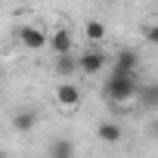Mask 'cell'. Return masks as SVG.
I'll return each mask as SVG.
<instances>
[{"mask_svg": "<svg viewBox=\"0 0 158 158\" xmlns=\"http://www.w3.org/2000/svg\"><path fill=\"white\" fill-rule=\"evenodd\" d=\"M139 81H136V71H112V77L106 81V99L121 106V102H130L136 99L139 93Z\"/></svg>", "mask_w": 158, "mask_h": 158, "instance_id": "6da1fadb", "label": "cell"}, {"mask_svg": "<svg viewBox=\"0 0 158 158\" xmlns=\"http://www.w3.org/2000/svg\"><path fill=\"white\" fill-rule=\"evenodd\" d=\"M19 40H22L25 50H44V47L50 44L47 31L37 28V25H22V28H19Z\"/></svg>", "mask_w": 158, "mask_h": 158, "instance_id": "7a4b0ae2", "label": "cell"}, {"mask_svg": "<svg viewBox=\"0 0 158 158\" xmlns=\"http://www.w3.org/2000/svg\"><path fill=\"white\" fill-rule=\"evenodd\" d=\"M99 68H106V56H102V50H87V53H81L77 56V71H84V74H96Z\"/></svg>", "mask_w": 158, "mask_h": 158, "instance_id": "3957f363", "label": "cell"}, {"mask_svg": "<svg viewBox=\"0 0 158 158\" xmlns=\"http://www.w3.org/2000/svg\"><path fill=\"white\" fill-rule=\"evenodd\" d=\"M56 102L62 109H77V106H81V90H77V84H71V81L59 84L56 87Z\"/></svg>", "mask_w": 158, "mask_h": 158, "instance_id": "277c9868", "label": "cell"}, {"mask_svg": "<svg viewBox=\"0 0 158 158\" xmlns=\"http://www.w3.org/2000/svg\"><path fill=\"white\" fill-rule=\"evenodd\" d=\"M50 50H53L56 56H62V53H74V34H71L68 28H56V31L50 34Z\"/></svg>", "mask_w": 158, "mask_h": 158, "instance_id": "5b68a950", "label": "cell"}, {"mask_svg": "<svg viewBox=\"0 0 158 158\" xmlns=\"http://www.w3.org/2000/svg\"><path fill=\"white\" fill-rule=\"evenodd\" d=\"M136 68H139V53H136L133 47L118 50V56H115V71H136Z\"/></svg>", "mask_w": 158, "mask_h": 158, "instance_id": "8992f818", "label": "cell"}, {"mask_svg": "<svg viewBox=\"0 0 158 158\" xmlns=\"http://www.w3.org/2000/svg\"><path fill=\"white\" fill-rule=\"evenodd\" d=\"M96 136H99L102 143L115 146V143H121V139H124V130H121V124H115V121H102V124L96 127Z\"/></svg>", "mask_w": 158, "mask_h": 158, "instance_id": "52a82bcc", "label": "cell"}, {"mask_svg": "<svg viewBox=\"0 0 158 158\" xmlns=\"http://www.w3.org/2000/svg\"><path fill=\"white\" fill-rule=\"evenodd\" d=\"M84 37H87V44H102V40H106V25H102L99 19H87Z\"/></svg>", "mask_w": 158, "mask_h": 158, "instance_id": "ba28073f", "label": "cell"}, {"mask_svg": "<svg viewBox=\"0 0 158 158\" xmlns=\"http://www.w3.org/2000/svg\"><path fill=\"white\" fill-rule=\"evenodd\" d=\"M50 158H74V143L65 139V136L53 139L50 143Z\"/></svg>", "mask_w": 158, "mask_h": 158, "instance_id": "9c48e42d", "label": "cell"}, {"mask_svg": "<svg viewBox=\"0 0 158 158\" xmlns=\"http://www.w3.org/2000/svg\"><path fill=\"white\" fill-rule=\"evenodd\" d=\"M34 121H37V115H34L31 109H22V112H16V118H13V127H16L19 133H28V130L34 127Z\"/></svg>", "mask_w": 158, "mask_h": 158, "instance_id": "30bf717a", "label": "cell"}, {"mask_svg": "<svg viewBox=\"0 0 158 158\" xmlns=\"http://www.w3.org/2000/svg\"><path fill=\"white\" fill-rule=\"evenodd\" d=\"M136 99L146 106V109H158V84H143Z\"/></svg>", "mask_w": 158, "mask_h": 158, "instance_id": "8fae6325", "label": "cell"}, {"mask_svg": "<svg viewBox=\"0 0 158 158\" xmlns=\"http://www.w3.org/2000/svg\"><path fill=\"white\" fill-rule=\"evenodd\" d=\"M74 68H77V56H74V53H62V56H56V71H59L62 77L74 74Z\"/></svg>", "mask_w": 158, "mask_h": 158, "instance_id": "7c38bea8", "label": "cell"}, {"mask_svg": "<svg viewBox=\"0 0 158 158\" xmlns=\"http://www.w3.org/2000/svg\"><path fill=\"white\" fill-rule=\"evenodd\" d=\"M143 37H146V44L158 47V22H155V25H146V28H143Z\"/></svg>", "mask_w": 158, "mask_h": 158, "instance_id": "4fadbf2b", "label": "cell"}, {"mask_svg": "<svg viewBox=\"0 0 158 158\" xmlns=\"http://www.w3.org/2000/svg\"><path fill=\"white\" fill-rule=\"evenodd\" d=\"M149 130H152V139H155V143H158V118H155V121H152V127H149Z\"/></svg>", "mask_w": 158, "mask_h": 158, "instance_id": "5bb4252c", "label": "cell"}]
</instances>
